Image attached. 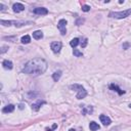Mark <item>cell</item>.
<instances>
[{
    "mask_svg": "<svg viewBox=\"0 0 131 131\" xmlns=\"http://www.w3.org/2000/svg\"><path fill=\"white\" fill-rule=\"evenodd\" d=\"M46 69H47L46 60L40 57H36L29 60L25 65L23 72L25 74H29L32 75V76H39V75L43 74L46 71Z\"/></svg>",
    "mask_w": 131,
    "mask_h": 131,
    "instance_id": "6da1fadb",
    "label": "cell"
},
{
    "mask_svg": "<svg viewBox=\"0 0 131 131\" xmlns=\"http://www.w3.org/2000/svg\"><path fill=\"white\" fill-rule=\"evenodd\" d=\"M70 88H71L72 90L78 91V93H77V95H76V97H77L78 99H82V98H84V97L87 95V92H86V90L82 87L81 85H79V84L71 85V87H70Z\"/></svg>",
    "mask_w": 131,
    "mask_h": 131,
    "instance_id": "7a4b0ae2",
    "label": "cell"
},
{
    "mask_svg": "<svg viewBox=\"0 0 131 131\" xmlns=\"http://www.w3.org/2000/svg\"><path fill=\"white\" fill-rule=\"evenodd\" d=\"M131 15V8L127 10H124V11H118V12H111L110 13V16L112 18H115V19H125L127 16H129Z\"/></svg>",
    "mask_w": 131,
    "mask_h": 131,
    "instance_id": "3957f363",
    "label": "cell"
},
{
    "mask_svg": "<svg viewBox=\"0 0 131 131\" xmlns=\"http://www.w3.org/2000/svg\"><path fill=\"white\" fill-rule=\"evenodd\" d=\"M66 26H67V21L66 19H60L57 24V28L58 30L60 31V34L62 35H66L67 34V29H66Z\"/></svg>",
    "mask_w": 131,
    "mask_h": 131,
    "instance_id": "277c9868",
    "label": "cell"
},
{
    "mask_svg": "<svg viewBox=\"0 0 131 131\" xmlns=\"http://www.w3.org/2000/svg\"><path fill=\"white\" fill-rule=\"evenodd\" d=\"M62 46L63 44L62 42H60V41H55V42H52L50 47H51L52 51L54 52V53H58V52L60 51V49H62Z\"/></svg>",
    "mask_w": 131,
    "mask_h": 131,
    "instance_id": "5b68a950",
    "label": "cell"
},
{
    "mask_svg": "<svg viewBox=\"0 0 131 131\" xmlns=\"http://www.w3.org/2000/svg\"><path fill=\"white\" fill-rule=\"evenodd\" d=\"M12 9H13V11L15 12L19 13V12L23 11V10L25 9V5L22 4V3H15L13 4V6H12Z\"/></svg>",
    "mask_w": 131,
    "mask_h": 131,
    "instance_id": "8992f818",
    "label": "cell"
},
{
    "mask_svg": "<svg viewBox=\"0 0 131 131\" xmlns=\"http://www.w3.org/2000/svg\"><path fill=\"white\" fill-rule=\"evenodd\" d=\"M34 13H36V15H45L48 13V10L46 9V8L44 7H37L34 9Z\"/></svg>",
    "mask_w": 131,
    "mask_h": 131,
    "instance_id": "52a82bcc",
    "label": "cell"
},
{
    "mask_svg": "<svg viewBox=\"0 0 131 131\" xmlns=\"http://www.w3.org/2000/svg\"><path fill=\"white\" fill-rule=\"evenodd\" d=\"M99 119H100V121H101V123L104 124L105 126H109V125L111 124V119L109 118L108 116H105V115H100Z\"/></svg>",
    "mask_w": 131,
    "mask_h": 131,
    "instance_id": "ba28073f",
    "label": "cell"
},
{
    "mask_svg": "<svg viewBox=\"0 0 131 131\" xmlns=\"http://www.w3.org/2000/svg\"><path fill=\"white\" fill-rule=\"evenodd\" d=\"M110 89H111V90L116 91V92H118V93L120 94V95H122V94H124V93H125V91H124V90H122V89L120 88L118 85H116V84H111V85H110Z\"/></svg>",
    "mask_w": 131,
    "mask_h": 131,
    "instance_id": "9c48e42d",
    "label": "cell"
},
{
    "mask_svg": "<svg viewBox=\"0 0 131 131\" xmlns=\"http://www.w3.org/2000/svg\"><path fill=\"white\" fill-rule=\"evenodd\" d=\"M15 105H7L6 107H4L2 109V112L5 113V114H8V113H12L13 111H15Z\"/></svg>",
    "mask_w": 131,
    "mask_h": 131,
    "instance_id": "30bf717a",
    "label": "cell"
},
{
    "mask_svg": "<svg viewBox=\"0 0 131 131\" xmlns=\"http://www.w3.org/2000/svg\"><path fill=\"white\" fill-rule=\"evenodd\" d=\"M45 104V101H43V100H38L36 104H33L32 105V110L33 111H38L39 109H40V107L42 105H44Z\"/></svg>",
    "mask_w": 131,
    "mask_h": 131,
    "instance_id": "8fae6325",
    "label": "cell"
},
{
    "mask_svg": "<svg viewBox=\"0 0 131 131\" xmlns=\"http://www.w3.org/2000/svg\"><path fill=\"white\" fill-rule=\"evenodd\" d=\"M2 66H3V68L6 69V70H11L12 69V63L10 62V60H3V63H2Z\"/></svg>",
    "mask_w": 131,
    "mask_h": 131,
    "instance_id": "7c38bea8",
    "label": "cell"
},
{
    "mask_svg": "<svg viewBox=\"0 0 131 131\" xmlns=\"http://www.w3.org/2000/svg\"><path fill=\"white\" fill-rule=\"evenodd\" d=\"M33 38L36 39V40H39V39H42L43 38V33L41 31H35L33 32Z\"/></svg>",
    "mask_w": 131,
    "mask_h": 131,
    "instance_id": "4fadbf2b",
    "label": "cell"
},
{
    "mask_svg": "<svg viewBox=\"0 0 131 131\" xmlns=\"http://www.w3.org/2000/svg\"><path fill=\"white\" fill-rule=\"evenodd\" d=\"M89 128H90L91 131H96L99 129V125L96 123V122H91L90 124H89Z\"/></svg>",
    "mask_w": 131,
    "mask_h": 131,
    "instance_id": "5bb4252c",
    "label": "cell"
},
{
    "mask_svg": "<svg viewBox=\"0 0 131 131\" xmlns=\"http://www.w3.org/2000/svg\"><path fill=\"white\" fill-rule=\"evenodd\" d=\"M60 76H62V71H57V72H54L53 74H52V78H53V80L55 82H57L58 80H60Z\"/></svg>",
    "mask_w": 131,
    "mask_h": 131,
    "instance_id": "9a60e30c",
    "label": "cell"
},
{
    "mask_svg": "<svg viewBox=\"0 0 131 131\" xmlns=\"http://www.w3.org/2000/svg\"><path fill=\"white\" fill-rule=\"evenodd\" d=\"M30 41H31V37H30L29 35H25L24 37H22V39H21V42L23 44H28V43H30Z\"/></svg>",
    "mask_w": 131,
    "mask_h": 131,
    "instance_id": "2e32d148",
    "label": "cell"
},
{
    "mask_svg": "<svg viewBox=\"0 0 131 131\" xmlns=\"http://www.w3.org/2000/svg\"><path fill=\"white\" fill-rule=\"evenodd\" d=\"M78 44H79V39L78 38H74V39H72L71 40V42H70V45H71L73 48H75Z\"/></svg>",
    "mask_w": 131,
    "mask_h": 131,
    "instance_id": "e0dca14e",
    "label": "cell"
},
{
    "mask_svg": "<svg viewBox=\"0 0 131 131\" xmlns=\"http://www.w3.org/2000/svg\"><path fill=\"white\" fill-rule=\"evenodd\" d=\"M0 23H1V25H3V26H5V27H9L10 25L12 24V22H10V21H4V19H1V21H0Z\"/></svg>",
    "mask_w": 131,
    "mask_h": 131,
    "instance_id": "ac0fdd59",
    "label": "cell"
},
{
    "mask_svg": "<svg viewBox=\"0 0 131 131\" xmlns=\"http://www.w3.org/2000/svg\"><path fill=\"white\" fill-rule=\"evenodd\" d=\"M73 53H74V55L75 56H77V57H80V56H82V52L81 51H79L78 49H74V51H73Z\"/></svg>",
    "mask_w": 131,
    "mask_h": 131,
    "instance_id": "d6986e66",
    "label": "cell"
},
{
    "mask_svg": "<svg viewBox=\"0 0 131 131\" xmlns=\"http://www.w3.org/2000/svg\"><path fill=\"white\" fill-rule=\"evenodd\" d=\"M82 10L83 11H85V12H87V11H89L90 10V6L89 5H82Z\"/></svg>",
    "mask_w": 131,
    "mask_h": 131,
    "instance_id": "ffe728a7",
    "label": "cell"
},
{
    "mask_svg": "<svg viewBox=\"0 0 131 131\" xmlns=\"http://www.w3.org/2000/svg\"><path fill=\"white\" fill-rule=\"evenodd\" d=\"M87 43H88V40H87V38H85L84 40H83V42H81V47H86Z\"/></svg>",
    "mask_w": 131,
    "mask_h": 131,
    "instance_id": "44dd1931",
    "label": "cell"
},
{
    "mask_svg": "<svg viewBox=\"0 0 131 131\" xmlns=\"http://www.w3.org/2000/svg\"><path fill=\"white\" fill-rule=\"evenodd\" d=\"M7 48H8L7 46H3V47H2V50H1V53H4V52L6 51V49H7Z\"/></svg>",
    "mask_w": 131,
    "mask_h": 131,
    "instance_id": "7402d4cb",
    "label": "cell"
},
{
    "mask_svg": "<svg viewBox=\"0 0 131 131\" xmlns=\"http://www.w3.org/2000/svg\"><path fill=\"white\" fill-rule=\"evenodd\" d=\"M4 9H5V6H4L3 4H1V3H0V10H1V11H3Z\"/></svg>",
    "mask_w": 131,
    "mask_h": 131,
    "instance_id": "603a6c76",
    "label": "cell"
},
{
    "mask_svg": "<svg viewBox=\"0 0 131 131\" xmlns=\"http://www.w3.org/2000/svg\"><path fill=\"white\" fill-rule=\"evenodd\" d=\"M128 47H129V43H125L123 45V49H127Z\"/></svg>",
    "mask_w": 131,
    "mask_h": 131,
    "instance_id": "cb8c5ba5",
    "label": "cell"
},
{
    "mask_svg": "<svg viewBox=\"0 0 131 131\" xmlns=\"http://www.w3.org/2000/svg\"><path fill=\"white\" fill-rule=\"evenodd\" d=\"M19 108L21 109V110H23V109H24V105H23V104H21V105H19Z\"/></svg>",
    "mask_w": 131,
    "mask_h": 131,
    "instance_id": "d4e9b609",
    "label": "cell"
},
{
    "mask_svg": "<svg viewBox=\"0 0 131 131\" xmlns=\"http://www.w3.org/2000/svg\"><path fill=\"white\" fill-rule=\"evenodd\" d=\"M81 22H83L82 19H79V21H77V23H76V24H77V25H79L80 23H81Z\"/></svg>",
    "mask_w": 131,
    "mask_h": 131,
    "instance_id": "484cf974",
    "label": "cell"
},
{
    "mask_svg": "<svg viewBox=\"0 0 131 131\" xmlns=\"http://www.w3.org/2000/svg\"><path fill=\"white\" fill-rule=\"evenodd\" d=\"M123 2H124V0H120V1H119V3H120V4H122Z\"/></svg>",
    "mask_w": 131,
    "mask_h": 131,
    "instance_id": "4316f807",
    "label": "cell"
},
{
    "mask_svg": "<svg viewBox=\"0 0 131 131\" xmlns=\"http://www.w3.org/2000/svg\"><path fill=\"white\" fill-rule=\"evenodd\" d=\"M47 131H52V130H53V129H46Z\"/></svg>",
    "mask_w": 131,
    "mask_h": 131,
    "instance_id": "83f0119b",
    "label": "cell"
},
{
    "mask_svg": "<svg viewBox=\"0 0 131 131\" xmlns=\"http://www.w3.org/2000/svg\"><path fill=\"white\" fill-rule=\"evenodd\" d=\"M69 131H76V130H75V129H70Z\"/></svg>",
    "mask_w": 131,
    "mask_h": 131,
    "instance_id": "f1b7e54d",
    "label": "cell"
},
{
    "mask_svg": "<svg viewBox=\"0 0 131 131\" xmlns=\"http://www.w3.org/2000/svg\"><path fill=\"white\" fill-rule=\"evenodd\" d=\"M129 108H130V109H131V104H130V105H129Z\"/></svg>",
    "mask_w": 131,
    "mask_h": 131,
    "instance_id": "f546056e",
    "label": "cell"
}]
</instances>
